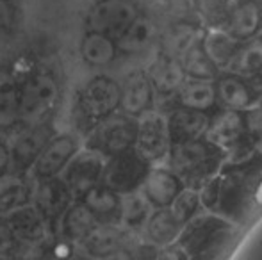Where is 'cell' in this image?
Listing matches in <instances>:
<instances>
[{
    "label": "cell",
    "mask_w": 262,
    "mask_h": 260,
    "mask_svg": "<svg viewBox=\"0 0 262 260\" xmlns=\"http://www.w3.org/2000/svg\"><path fill=\"white\" fill-rule=\"evenodd\" d=\"M18 91H20V125L52 122L62 98L61 80L54 69L45 66L29 69L18 79Z\"/></svg>",
    "instance_id": "cell-1"
},
{
    "label": "cell",
    "mask_w": 262,
    "mask_h": 260,
    "mask_svg": "<svg viewBox=\"0 0 262 260\" xmlns=\"http://www.w3.org/2000/svg\"><path fill=\"white\" fill-rule=\"evenodd\" d=\"M228 153L205 137L171 145L168 152V168L182 180L186 187L200 189L204 182L223 170Z\"/></svg>",
    "instance_id": "cell-2"
},
{
    "label": "cell",
    "mask_w": 262,
    "mask_h": 260,
    "mask_svg": "<svg viewBox=\"0 0 262 260\" xmlns=\"http://www.w3.org/2000/svg\"><path fill=\"white\" fill-rule=\"evenodd\" d=\"M235 223L217 214H194L184 223L175 244L186 258H214L235 235Z\"/></svg>",
    "instance_id": "cell-3"
},
{
    "label": "cell",
    "mask_w": 262,
    "mask_h": 260,
    "mask_svg": "<svg viewBox=\"0 0 262 260\" xmlns=\"http://www.w3.org/2000/svg\"><path fill=\"white\" fill-rule=\"evenodd\" d=\"M120 82L111 75H93L77 91L72 105V125L77 134H88L100 120L120 109Z\"/></svg>",
    "instance_id": "cell-4"
},
{
    "label": "cell",
    "mask_w": 262,
    "mask_h": 260,
    "mask_svg": "<svg viewBox=\"0 0 262 260\" xmlns=\"http://www.w3.org/2000/svg\"><path fill=\"white\" fill-rule=\"evenodd\" d=\"M136 132H138V118H132L118 109L116 112L100 120L84 135L82 145L109 159L134 146Z\"/></svg>",
    "instance_id": "cell-5"
},
{
    "label": "cell",
    "mask_w": 262,
    "mask_h": 260,
    "mask_svg": "<svg viewBox=\"0 0 262 260\" xmlns=\"http://www.w3.org/2000/svg\"><path fill=\"white\" fill-rule=\"evenodd\" d=\"M255 187V170H252V162L239 164L234 170L221 173L216 212L234 221L245 219L252 208Z\"/></svg>",
    "instance_id": "cell-6"
},
{
    "label": "cell",
    "mask_w": 262,
    "mask_h": 260,
    "mask_svg": "<svg viewBox=\"0 0 262 260\" xmlns=\"http://www.w3.org/2000/svg\"><path fill=\"white\" fill-rule=\"evenodd\" d=\"M150 168L152 164L132 146L105 159L100 182L118 195H127L141 187Z\"/></svg>",
    "instance_id": "cell-7"
},
{
    "label": "cell",
    "mask_w": 262,
    "mask_h": 260,
    "mask_svg": "<svg viewBox=\"0 0 262 260\" xmlns=\"http://www.w3.org/2000/svg\"><path fill=\"white\" fill-rule=\"evenodd\" d=\"M80 146H82V135L77 134L73 129L64 132L55 130V134L49 139L45 148L29 170V175L34 182L59 177Z\"/></svg>",
    "instance_id": "cell-8"
},
{
    "label": "cell",
    "mask_w": 262,
    "mask_h": 260,
    "mask_svg": "<svg viewBox=\"0 0 262 260\" xmlns=\"http://www.w3.org/2000/svg\"><path fill=\"white\" fill-rule=\"evenodd\" d=\"M138 16L139 9L132 0H97L86 14V29L118 39Z\"/></svg>",
    "instance_id": "cell-9"
},
{
    "label": "cell",
    "mask_w": 262,
    "mask_h": 260,
    "mask_svg": "<svg viewBox=\"0 0 262 260\" xmlns=\"http://www.w3.org/2000/svg\"><path fill=\"white\" fill-rule=\"evenodd\" d=\"M14 135L9 141L11 152V170L29 173L34 160L45 148L49 139L55 134L52 122L36 123V125H20L13 130Z\"/></svg>",
    "instance_id": "cell-10"
},
{
    "label": "cell",
    "mask_w": 262,
    "mask_h": 260,
    "mask_svg": "<svg viewBox=\"0 0 262 260\" xmlns=\"http://www.w3.org/2000/svg\"><path fill=\"white\" fill-rule=\"evenodd\" d=\"M132 235L120 223H98L77 250L91 258L132 257Z\"/></svg>",
    "instance_id": "cell-11"
},
{
    "label": "cell",
    "mask_w": 262,
    "mask_h": 260,
    "mask_svg": "<svg viewBox=\"0 0 262 260\" xmlns=\"http://www.w3.org/2000/svg\"><path fill=\"white\" fill-rule=\"evenodd\" d=\"M169 134L166 125V116L157 109L143 112L138 116V132H136L134 148L148 160L150 164H161L169 152Z\"/></svg>",
    "instance_id": "cell-12"
},
{
    "label": "cell",
    "mask_w": 262,
    "mask_h": 260,
    "mask_svg": "<svg viewBox=\"0 0 262 260\" xmlns=\"http://www.w3.org/2000/svg\"><path fill=\"white\" fill-rule=\"evenodd\" d=\"M6 219L21 248H47L55 239L52 226L45 221L32 201L11 210L6 214Z\"/></svg>",
    "instance_id": "cell-13"
},
{
    "label": "cell",
    "mask_w": 262,
    "mask_h": 260,
    "mask_svg": "<svg viewBox=\"0 0 262 260\" xmlns=\"http://www.w3.org/2000/svg\"><path fill=\"white\" fill-rule=\"evenodd\" d=\"M104 164L105 157H102L95 150L84 145L77 150V153L70 159V162L66 164L61 173V178L72 189L75 200H79L93 185L100 184Z\"/></svg>",
    "instance_id": "cell-14"
},
{
    "label": "cell",
    "mask_w": 262,
    "mask_h": 260,
    "mask_svg": "<svg viewBox=\"0 0 262 260\" xmlns=\"http://www.w3.org/2000/svg\"><path fill=\"white\" fill-rule=\"evenodd\" d=\"M204 137L223 148L227 153L241 148L250 139L248 118L243 111L221 109L212 118H209Z\"/></svg>",
    "instance_id": "cell-15"
},
{
    "label": "cell",
    "mask_w": 262,
    "mask_h": 260,
    "mask_svg": "<svg viewBox=\"0 0 262 260\" xmlns=\"http://www.w3.org/2000/svg\"><path fill=\"white\" fill-rule=\"evenodd\" d=\"M73 200H75V196H73L72 189L66 185V182L61 178V175L36 182L34 193H32V205L38 208L39 214L45 218V221L52 226L54 232L59 218L72 205Z\"/></svg>",
    "instance_id": "cell-16"
},
{
    "label": "cell",
    "mask_w": 262,
    "mask_h": 260,
    "mask_svg": "<svg viewBox=\"0 0 262 260\" xmlns=\"http://www.w3.org/2000/svg\"><path fill=\"white\" fill-rule=\"evenodd\" d=\"M120 111L138 118L156 107V89L146 69H132L120 82Z\"/></svg>",
    "instance_id": "cell-17"
},
{
    "label": "cell",
    "mask_w": 262,
    "mask_h": 260,
    "mask_svg": "<svg viewBox=\"0 0 262 260\" xmlns=\"http://www.w3.org/2000/svg\"><path fill=\"white\" fill-rule=\"evenodd\" d=\"M184 189V184L169 168L154 164L146 173L139 191L154 208L169 207L175 196Z\"/></svg>",
    "instance_id": "cell-18"
},
{
    "label": "cell",
    "mask_w": 262,
    "mask_h": 260,
    "mask_svg": "<svg viewBox=\"0 0 262 260\" xmlns=\"http://www.w3.org/2000/svg\"><path fill=\"white\" fill-rule=\"evenodd\" d=\"M97 225L98 221L88 210L86 205L80 200H73L55 225V237L79 248V244L90 235V232Z\"/></svg>",
    "instance_id": "cell-19"
},
{
    "label": "cell",
    "mask_w": 262,
    "mask_h": 260,
    "mask_svg": "<svg viewBox=\"0 0 262 260\" xmlns=\"http://www.w3.org/2000/svg\"><path fill=\"white\" fill-rule=\"evenodd\" d=\"M207 123L209 116L205 111H196V109L182 107V105H179L166 114V125H168L171 145L204 137Z\"/></svg>",
    "instance_id": "cell-20"
},
{
    "label": "cell",
    "mask_w": 262,
    "mask_h": 260,
    "mask_svg": "<svg viewBox=\"0 0 262 260\" xmlns=\"http://www.w3.org/2000/svg\"><path fill=\"white\" fill-rule=\"evenodd\" d=\"M13 68L0 64V134H9L20 125V91Z\"/></svg>",
    "instance_id": "cell-21"
},
{
    "label": "cell",
    "mask_w": 262,
    "mask_h": 260,
    "mask_svg": "<svg viewBox=\"0 0 262 260\" xmlns=\"http://www.w3.org/2000/svg\"><path fill=\"white\" fill-rule=\"evenodd\" d=\"M116 39L104 32L84 29L79 39V56L82 63L90 68H107L116 61L118 57Z\"/></svg>",
    "instance_id": "cell-22"
},
{
    "label": "cell",
    "mask_w": 262,
    "mask_h": 260,
    "mask_svg": "<svg viewBox=\"0 0 262 260\" xmlns=\"http://www.w3.org/2000/svg\"><path fill=\"white\" fill-rule=\"evenodd\" d=\"M36 182L29 173L6 171L0 175V214L6 216L11 210L32 201Z\"/></svg>",
    "instance_id": "cell-23"
},
{
    "label": "cell",
    "mask_w": 262,
    "mask_h": 260,
    "mask_svg": "<svg viewBox=\"0 0 262 260\" xmlns=\"http://www.w3.org/2000/svg\"><path fill=\"white\" fill-rule=\"evenodd\" d=\"M214 86H216V100H220L225 109L246 112L255 102L252 86L237 73L217 77L214 80Z\"/></svg>",
    "instance_id": "cell-24"
},
{
    "label": "cell",
    "mask_w": 262,
    "mask_h": 260,
    "mask_svg": "<svg viewBox=\"0 0 262 260\" xmlns=\"http://www.w3.org/2000/svg\"><path fill=\"white\" fill-rule=\"evenodd\" d=\"M182 226L184 223L179 221V218L173 214L171 208L161 207L154 208L150 212L148 219L145 223V228H143V233H145L146 243L154 244L157 250H162V248L175 243Z\"/></svg>",
    "instance_id": "cell-25"
},
{
    "label": "cell",
    "mask_w": 262,
    "mask_h": 260,
    "mask_svg": "<svg viewBox=\"0 0 262 260\" xmlns=\"http://www.w3.org/2000/svg\"><path fill=\"white\" fill-rule=\"evenodd\" d=\"M98 223H120L121 195L100 182L79 198Z\"/></svg>",
    "instance_id": "cell-26"
},
{
    "label": "cell",
    "mask_w": 262,
    "mask_h": 260,
    "mask_svg": "<svg viewBox=\"0 0 262 260\" xmlns=\"http://www.w3.org/2000/svg\"><path fill=\"white\" fill-rule=\"evenodd\" d=\"M146 73L152 80L156 93H175L186 77L179 57L169 56L166 52L159 54Z\"/></svg>",
    "instance_id": "cell-27"
},
{
    "label": "cell",
    "mask_w": 262,
    "mask_h": 260,
    "mask_svg": "<svg viewBox=\"0 0 262 260\" xmlns=\"http://www.w3.org/2000/svg\"><path fill=\"white\" fill-rule=\"evenodd\" d=\"M262 25V6L257 0H241L228 16V32L239 39L253 38Z\"/></svg>",
    "instance_id": "cell-28"
},
{
    "label": "cell",
    "mask_w": 262,
    "mask_h": 260,
    "mask_svg": "<svg viewBox=\"0 0 262 260\" xmlns=\"http://www.w3.org/2000/svg\"><path fill=\"white\" fill-rule=\"evenodd\" d=\"M177 98L182 107L196 109V111L207 112L216 104V86L214 80L194 79V77H184L177 89Z\"/></svg>",
    "instance_id": "cell-29"
},
{
    "label": "cell",
    "mask_w": 262,
    "mask_h": 260,
    "mask_svg": "<svg viewBox=\"0 0 262 260\" xmlns=\"http://www.w3.org/2000/svg\"><path fill=\"white\" fill-rule=\"evenodd\" d=\"M200 41L205 54L212 59V63L220 69L228 68L237 49L241 46V41L235 36H232L228 32V29L227 31L225 29H209L200 38Z\"/></svg>",
    "instance_id": "cell-30"
},
{
    "label": "cell",
    "mask_w": 262,
    "mask_h": 260,
    "mask_svg": "<svg viewBox=\"0 0 262 260\" xmlns=\"http://www.w3.org/2000/svg\"><path fill=\"white\" fill-rule=\"evenodd\" d=\"M154 207L148 203L143 193L132 191L127 195H121V208H120V225L132 233H139L145 228V223L148 219Z\"/></svg>",
    "instance_id": "cell-31"
},
{
    "label": "cell",
    "mask_w": 262,
    "mask_h": 260,
    "mask_svg": "<svg viewBox=\"0 0 262 260\" xmlns=\"http://www.w3.org/2000/svg\"><path fill=\"white\" fill-rule=\"evenodd\" d=\"M200 38H198L179 59H180V63H182V68L187 77L216 80L217 77H220V68H217V66L212 63V59L205 54Z\"/></svg>",
    "instance_id": "cell-32"
},
{
    "label": "cell",
    "mask_w": 262,
    "mask_h": 260,
    "mask_svg": "<svg viewBox=\"0 0 262 260\" xmlns=\"http://www.w3.org/2000/svg\"><path fill=\"white\" fill-rule=\"evenodd\" d=\"M227 69L241 77L257 75L262 69V39L255 38L248 43H241Z\"/></svg>",
    "instance_id": "cell-33"
},
{
    "label": "cell",
    "mask_w": 262,
    "mask_h": 260,
    "mask_svg": "<svg viewBox=\"0 0 262 260\" xmlns=\"http://www.w3.org/2000/svg\"><path fill=\"white\" fill-rule=\"evenodd\" d=\"M152 32L154 29L150 25V21L139 14L134 23L127 29V32L116 39L118 52L136 54L139 50H143L150 43V39H152Z\"/></svg>",
    "instance_id": "cell-34"
},
{
    "label": "cell",
    "mask_w": 262,
    "mask_h": 260,
    "mask_svg": "<svg viewBox=\"0 0 262 260\" xmlns=\"http://www.w3.org/2000/svg\"><path fill=\"white\" fill-rule=\"evenodd\" d=\"M198 39V29L189 21L175 23L164 36V52L180 57Z\"/></svg>",
    "instance_id": "cell-35"
},
{
    "label": "cell",
    "mask_w": 262,
    "mask_h": 260,
    "mask_svg": "<svg viewBox=\"0 0 262 260\" xmlns=\"http://www.w3.org/2000/svg\"><path fill=\"white\" fill-rule=\"evenodd\" d=\"M200 207H202V203H200V193H198V189L186 187V185H184V189L175 196V200L169 205L171 212L179 218V221H182V223L189 221V219L196 214Z\"/></svg>",
    "instance_id": "cell-36"
},
{
    "label": "cell",
    "mask_w": 262,
    "mask_h": 260,
    "mask_svg": "<svg viewBox=\"0 0 262 260\" xmlns=\"http://www.w3.org/2000/svg\"><path fill=\"white\" fill-rule=\"evenodd\" d=\"M20 23V7L16 0H0V45L9 41Z\"/></svg>",
    "instance_id": "cell-37"
},
{
    "label": "cell",
    "mask_w": 262,
    "mask_h": 260,
    "mask_svg": "<svg viewBox=\"0 0 262 260\" xmlns=\"http://www.w3.org/2000/svg\"><path fill=\"white\" fill-rule=\"evenodd\" d=\"M18 250H21V246L18 244L16 237H14L13 232H11L6 216L0 214V257L16 255Z\"/></svg>",
    "instance_id": "cell-38"
},
{
    "label": "cell",
    "mask_w": 262,
    "mask_h": 260,
    "mask_svg": "<svg viewBox=\"0 0 262 260\" xmlns=\"http://www.w3.org/2000/svg\"><path fill=\"white\" fill-rule=\"evenodd\" d=\"M11 170V152L9 141L0 134V175Z\"/></svg>",
    "instance_id": "cell-39"
},
{
    "label": "cell",
    "mask_w": 262,
    "mask_h": 260,
    "mask_svg": "<svg viewBox=\"0 0 262 260\" xmlns=\"http://www.w3.org/2000/svg\"><path fill=\"white\" fill-rule=\"evenodd\" d=\"M205 13H217L223 7L225 0H198Z\"/></svg>",
    "instance_id": "cell-40"
}]
</instances>
